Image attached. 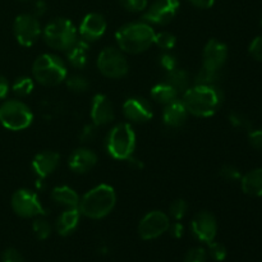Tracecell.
Instances as JSON below:
<instances>
[{
	"mask_svg": "<svg viewBox=\"0 0 262 262\" xmlns=\"http://www.w3.org/2000/svg\"><path fill=\"white\" fill-rule=\"evenodd\" d=\"M33 122V114L30 107L18 100H9L0 106V123L7 129L22 130Z\"/></svg>",
	"mask_w": 262,
	"mask_h": 262,
	"instance_id": "7",
	"label": "cell"
},
{
	"mask_svg": "<svg viewBox=\"0 0 262 262\" xmlns=\"http://www.w3.org/2000/svg\"><path fill=\"white\" fill-rule=\"evenodd\" d=\"M136 148V133L128 123L115 125L106 138V150L117 160H128Z\"/></svg>",
	"mask_w": 262,
	"mask_h": 262,
	"instance_id": "5",
	"label": "cell"
},
{
	"mask_svg": "<svg viewBox=\"0 0 262 262\" xmlns=\"http://www.w3.org/2000/svg\"><path fill=\"white\" fill-rule=\"evenodd\" d=\"M229 122L234 128L243 130H252V122L246 114L239 112H232L229 114Z\"/></svg>",
	"mask_w": 262,
	"mask_h": 262,
	"instance_id": "31",
	"label": "cell"
},
{
	"mask_svg": "<svg viewBox=\"0 0 262 262\" xmlns=\"http://www.w3.org/2000/svg\"><path fill=\"white\" fill-rule=\"evenodd\" d=\"M22 2H25V0H22Z\"/></svg>",
	"mask_w": 262,
	"mask_h": 262,
	"instance_id": "48",
	"label": "cell"
},
{
	"mask_svg": "<svg viewBox=\"0 0 262 262\" xmlns=\"http://www.w3.org/2000/svg\"><path fill=\"white\" fill-rule=\"evenodd\" d=\"M123 113L130 122L145 123L152 118V107L145 99L130 97L123 104Z\"/></svg>",
	"mask_w": 262,
	"mask_h": 262,
	"instance_id": "15",
	"label": "cell"
},
{
	"mask_svg": "<svg viewBox=\"0 0 262 262\" xmlns=\"http://www.w3.org/2000/svg\"><path fill=\"white\" fill-rule=\"evenodd\" d=\"M181 3L179 0H155L143 14V20L152 25H168L178 13Z\"/></svg>",
	"mask_w": 262,
	"mask_h": 262,
	"instance_id": "10",
	"label": "cell"
},
{
	"mask_svg": "<svg viewBox=\"0 0 262 262\" xmlns=\"http://www.w3.org/2000/svg\"><path fill=\"white\" fill-rule=\"evenodd\" d=\"M12 207L22 217L45 216L46 210L37 194L28 189H18L12 197Z\"/></svg>",
	"mask_w": 262,
	"mask_h": 262,
	"instance_id": "9",
	"label": "cell"
},
{
	"mask_svg": "<svg viewBox=\"0 0 262 262\" xmlns=\"http://www.w3.org/2000/svg\"><path fill=\"white\" fill-rule=\"evenodd\" d=\"M9 91V83L3 76H0V99H4Z\"/></svg>",
	"mask_w": 262,
	"mask_h": 262,
	"instance_id": "46",
	"label": "cell"
},
{
	"mask_svg": "<svg viewBox=\"0 0 262 262\" xmlns=\"http://www.w3.org/2000/svg\"><path fill=\"white\" fill-rule=\"evenodd\" d=\"M33 89H35V83L30 77H20L13 84V91L18 96H28L33 91Z\"/></svg>",
	"mask_w": 262,
	"mask_h": 262,
	"instance_id": "30",
	"label": "cell"
},
{
	"mask_svg": "<svg viewBox=\"0 0 262 262\" xmlns=\"http://www.w3.org/2000/svg\"><path fill=\"white\" fill-rule=\"evenodd\" d=\"M170 220L166 214L161 211H151L141 219L138 224V234L142 239L151 241L168 232Z\"/></svg>",
	"mask_w": 262,
	"mask_h": 262,
	"instance_id": "12",
	"label": "cell"
},
{
	"mask_svg": "<svg viewBox=\"0 0 262 262\" xmlns=\"http://www.w3.org/2000/svg\"><path fill=\"white\" fill-rule=\"evenodd\" d=\"M51 199L56 202V204L66 206L68 209L71 207H78L79 205V197L77 192L73 188L68 186H59L51 191Z\"/></svg>",
	"mask_w": 262,
	"mask_h": 262,
	"instance_id": "24",
	"label": "cell"
},
{
	"mask_svg": "<svg viewBox=\"0 0 262 262\" xmlns=\"http://www.w3.org/2000/svg\"><path fill=\"white\" fill-rule=\"evenodd\" d=\"M66 82L67 86L69 87V90L73 92H77V94L87 91L90 87L89 79L84 76H81V74H73V76L66 78Z\"/></svg>",
	"mask_w": 262,
	"mask_h": 262,
	"instance_id": "28",
	"label": "cell"
},
{
	"mask_svg": "<svg viewBox=\"0 0 262 262\" xmlns=\"http://www.w3.org/2000/svg\"><path fill=\"white\" fill-rule=\"evenodd\" d=\"M154 43H156L159 48L164 49V50H170V49H173L176 46L177 38L170 32H159L155 33Z\"/></svg>",
	"mask_w": 262,
	"mask_h": 262,
	"instance_id": "32",
	"label": "cell"
},
{
	"mask_svg": "<svg viewBox=\"0 0 262 262\" xmlns=\"http://www.w3.org/2000/svg\"><path fill=\"white\" fill-rule=\"evenodd\" d=\"M241 187L246 194L262 197V168L253 169L241 178Z\"/></svg>",
	"mask_w": 262,
	"mask_h": 262,
	"instance_id": "22",
	"label": "cell"
},
{
	"mask_svg": "<svg viewBox=\"0 0 262 262\" xmlns=\"http://www.w3.org/2000/svg\"><path fill=\"white\" fill-rule=\"evenodd\" d=\"M192 5L197 8H201V9H209L214 5L215 0H188Z\"/></svg>",
	"mask_w": 262,
	"mask_h": 262,
	"instance_id": "44",
	"label": "cell"
},
{
	"mask_svg": "<svg viewBox=\"0 0 262 262\" xmlns=\"http://www.w3.org/2000/svg\"><path fill=\"white\" fill-rule=\"evenodd\" d=\"M248 51L253 59L262 61V36H257L256 38H253L252 42L250 43Z\"/></svg>",
	"mask_w": 262,
	"mask_h": 262,
	"instance_id": "38",
	"label": "cell"
},
{
	"mask_svg": "<svg viewBox=\"0 0 262 262\" xmlns=\"http://www.w3.org/2000/svg\"><path fill=\"white\" fill-rule=\"evenodd\" d=\"M219 174L223 179H225L228 182H237L241 181V178H242V174H241L239 169L235 168L234 165H230V164L223 165Z\"/></svg>",
	"mask_w": 262,
	"mask_h": 262,
	"instance_id": "35",
	"label": "cell"
},
{
	"mask_svg": "<svg viewBox=\"0 0 262 262\" xmlns=\"http://www.w3.org/2000/svg\"><path fill=\"white\" fill-rule=\"evenodd\" d=\"M2 262H25L22 255L14 248H8L3 252Z\"/></svg>",
	"mask_w": 262,
	"mask_h": 262,
	"instance_id": "40",
	"label": "cell"
},
{
	"mask_svg": "<svg viewBox=\"0 0 262 262\" xmlns=\"http://www.w3.org/2000/svg\"><path fill=\"white\" fill-rule=\"evenodd\" d=\"M32 74L36 81L42 86H58L66 81L67 66L54 54H42L36 58L32 67Z\"/></svg>",
	"mask_w": 262,
	"mask_h": 262,
	"instance_id": "4",
	"label": "cell"
},
{
	"mask_svg": "<svg viewBox=\"0 0 262 262\" xmlns=\"http://www.w3.org/2000/svg\"><path fill=\"white\" fill-rule=\"evenodd\" d=\"M43 40L54 50L67 51L77 41V28L66 18H55L43 28Z\"/></svg>",
	"mask_w": 262,
	"mask_h": 262,
	"instance_id": "6",
	"label": "cell"
},
{
	"mask_svg": "<svg viewBox=\"0 0 262 262\" xmlns=\"http://www.w3.org/2000/svg\"><path fill=\"white\" fill-rule=\"evenodd\" d=\"M220 79V71H215V69L206 68L202 66L201 71L196 76L194 83L196 84H204V86H215Z\"/></svg>",
	"mask_w": 262,
	"mask_h": 262,
	"instance_id": "27",
	"label": "cell"
},
{
	"mask_svg": "<svg viewBox=\"0 0 262 262\" xmlns=\"http://www.w3.org/2000/svg\"><path fill=\"white\" fill-rule=\"evenodd\" d=\"M46 4L43 0H38V2L35 3V7H33V13H35V17H41L46 13Z\"/></svg>",
	"mask_w": 262,
	"mask_h": 262,
	"instance_id": "45",
	"label": "cell"
},
{
	"mask_svg": "<svg viewBox=\"0 0 262 262\" xmlns=\"http://www.w3.org/2000/svg\"><path fill=\"white\" fill-rule=\"evenodd\" d=\"M95 136H96V125H86V127L82 129L81 135H79V137H81L82 142H90V141H92L95 138Z\"/></svg>",
	"mask_w": 262,
	"mask_h": 262,
	"instance_id": "42",
	"label": "cell"
},
{
	"mask_svg": "<svg viewBox=\"0 0 262 262\" xmlns=\"http://www.w3.org/2000/svg\"><path fill=\"white\" fill-rule=\"evenodd\" d=\"M178 91L169 83H166L165 81L155 84L151 89V97L161 105H168L170 102L176 101L178 99Z\"/></svg>",
	"mask_w": 262,
	"mask_h": 262,
	"instance_id": "25",
	"label": "cell"
},
{
	"mask_svg": "<svg viewBox=\"0 0 262 262\" xmlns=\"http://www.w3.org/2000/svg\"><path fill=\"white\" fill-rule=\"evenodd\" d=\"M33 233H35L36 238L40 241H45L50 237L51 234V225L48 220H45L43 217L38 216L37 219H35L32 224Z\"/></svg>",
	"mask_w": 262,
	"mask_h": 262,
	"instance_id": "29",
	"label": "cell"
},
{
	"mask_svg": "<svg viewBox=\"0 0 262 262\" xmlns=\"http://www.w3.org/2000/svg\"><path fill=\"white\" fill-rule=\"evenodd\" d=\"M228 59V48L222 41L211 38L204 49V67L220 71Z\"/></svg>",
	"mask_w": 262,
	"mask_h": 262,
	"instance_id": "16",
	"label": "cell"
},
{
	"mask_svg": "<svg viewBox=\"0 0 262 262\" xmlns=\"http://www.w3.org/2000/svg\"><path fill=\"white\" fill-rule=\"evenodd\" d=\"M189 73L184 69L176 68L173 71L168 72L165 76V82L170 84L171 87L178 91V94L181 92H184L186 90L189 89Z\"/></svg>",
	"mask_w": 262,
	"mask_h": 262,
	"instance_id": "26",
	"label": "cell"
},
{
	"mask_svg": "<svg viewBox=\"0 0 262 262\" xmlns=\"http://www.w3.org/2000/svg\"><path fill=\"white\" fill-rule=\"evenodd\" d=\"M207 255H209L211 258H214L215 261H224L225 258H227L228 251L224 245L212 241V242L209 243V251H207Z\"/></svg>",
	"mask_w": 262,
	"mask_h": 262,
	"instance_id": "33",
	"label": "cell"
},
{
	"mask_svg": "<svg viewBox=\"0 0 262 262\" xmlns=\"http://www.w3.org/2000/svg\"><path fill=\"white\" fill-rule=\"evenodd\" d=\"M248 141H250L251 146L253 148L262 151V129L250 130V133H248Z\"/></svg>",
	"mask_w": 262,
	"mask_h": 262,
	"instance_id": "41",
	"label": "cell"
},
{
	"mask_svg": "<svg viewBox=\"0 0 262 262\" xmlns=\"http://www.w3.org/2000/svg\"><path fill=\"white\" fill-rule=\"evenodd\" d=\"M115 38L122 51L140 54L152 45L155 31L146 22L127 23L117 31Z\"/></svg>",
	"mask_w": 262,
	"mask_h": 262,
	"instance_id": "2",
	"label": "cell"
},
{
	"mask_svg": "<svg viewBox=\"0 0 262 262\" xmlns=\"http://www.w3.org/2000/svg\"><path fill=\"white\" fill-rule=\"evenodd\" d=\"M96 163L97 155L90 148H77L68 159L69 168L77 174L87 173L96 165Z\"/></svg>",
	"mask_w": 262,
	"mask_h": 262,
	"instance_id": "19",
	"label": "cell"
},
{
	"mask_svg": "<svg viewBox=\"0 0 262 262\" xmlns=\"http://www.w3.org/2000/svg\"><path fill=\"white\" fill-rule=\"evenodd\" d=\"M117 202L114 188L109 184H100L90 189L81 200L78 209L90 219H102L113 211Z\"/></svg>",
	"mask_w": 262,
	"mask_h": 262,
	"instance_id": "3",
	"label": "cell"
},
{
	"mask_svg": "<svg viewBox=\"0 0 262 262\" xmlns=\"http://www.w3.org/2000/svg\"><path fill=\"white\" fill-rule=\"evenodd\" d=\"M207 251L202 247L191 248L184 256L183 262H206Z\"/></svg>",
	"mask_w": 262,
	"mask_h": 262,
	"instance_id": "36",
	"label": "cell"
},
{
	"mask_svg": "<svg viewBox=\"0 0 262 262\" xmlns=\"http://www.w3.org/2000/svg\"><path fill=\"white\" fill-rule=\"evenodd\" d=\"M188 114L189 113L187 112L182 100H176V101L165 105V109L163 112L164 124L168 125L169 128L182 127L187 122Z\"/></svg>",
	"mask_w": 262,
	"mask_h": 262,
	"instance_id": "20",
	"label": "cell"
},
{
	"mask_svg": "<svg viewBox=\"0 0 262 262\" xmlns=\"http://www.w3.org/2000/svg\"><path fill=\"white\" fill-rule=\"evenodd\" d=\"M119 3L124 9L132 13L143 12L148 5V0H119Z\"/></svg>",
	"mask_w": 262,
	"mask_h": 262,
	"instance_id": "37",
	"label": "cell"
},
{
	"mask_svg": "<svg viewBox=\"0 0 262 262\" xmlns=\"http://www.w3.org/2000/svg\"><path fill=\"white\" fill-rule=\"evenodd\" d=\"M169 233L173 238L176 239H179V238L183 237V233H184V227L181 224V223H173V224L169 225Z\"/></svg>",
	"mask_w": 262,
	"mask_h": 262,
	"instance_id": "43",
	"label": "cell"
},
{
	"mask_svg": "<svg viewBox=\"0 0 262 262\" xmlns=\"http://www.w3.org/2000/svg\"><path fill=\"white\" fill-rule=\"evenodd\" d=\"M87 55H89V42L84 40H77L67 50V59L74 68H83L87 64Z\"/></svg>",
	"mask_w": 262,
	"mask_h": 262,
	"instance_id": "23",
	"label": "cell"
},
{
	"mask_svg": "<svg viewBox=\"0 0 262 262\" xmlns=\"http://www.w3.org/2000/svg\"><path fill=\"white\" fill-rule=\"evenodd\" d=\"M60 163V155L54 151H43L33 158L31 166L38 178H46L56 170Z\"/></svg>",
	"mask_w": 262,
	"mask_h": 262,
	"instance_id": "18",
	"label": "cell"
},
{
	"mask_svg": "<svg viewBox=\"0 0 262 262\" xmlns=\"http://www.w3.org/2000/svg\"><path fill=\"white\" fill-rule=\"evenodd\" d=\"M114 109L105 95H95L91 105V119L96 127L106 125L114 120Z\"/></svg>",
	"mask_w": 262,
	"mask_h": 262,
	"instance_id": "17",
	"label": "cell"
},
{
	"mask_svg": "<svg viewBox=\"0 0 262 262\" xmlns=\"http://www.w3.org/2000/svg\"><path fill=\"white\" fill-rule=\"evenodd\" d=\"M191 230L194 237L200 241L209 245L210 242L215 241L217 233V223L214 215L209 211H201L196 214L192 219Z\"/></svg>",
	"mask_w": 262,
	"mask_h": 262,
	"instance_id": "13",
	"label": "cell"
},
{
	"mask_svg": "<svg viewBox=\"0 0 262 262\" xmlns=\"http://www.w3.org/2000/svg\"><path fill=\"white\" fill-rule=\"evenodd\" d=\"M97 68L107 78H122L128 73V61L122 50L117 48H105L97 58Z\"/></svg>",
	"mask_w": 262,
	"mask_h": 262,
	"instance_id": "8",
	"label": "cell"
},
{
	"mask_svg": "<svg viewBox=\"0 0 262 262\" xmlns=\"http://www.w3.org/2000/svg\"><path fill=\"white\" fill-rule=\"evenodd\" d=\"M106 31V20L99 13H90L82 19L79 25V35L82 40L94 42L102 37Z\"/></svg>",
	"mask_w": 262,
	"mask_h": 262,
	"instance_id": "14",
	"label": "cell"
},
{
	"mask_svg": "<svg viewBox=\"0 0 262 262\" xmlns=\"http://www.w3.org/2000/svg\"><path fill=\"white\" fill-rule=\"evenodd\" d=\"M160 64L164 69H166V72H170L177 68V66H178V60H177V58L173 55V54L165 53L160 56Z\"/></svg>",
	"mask_w": 262,
	"mask_h": 262,
	"instance_id": "39",
	"label": "cell"
},
{
	"mask_svg": "<svg viewBox=\"0 0 262 262\" xmlns=\"http://www.w3.org/2000/svg\"><path fill=\"white\" fill-rule=\"evenodd\" d=\"M261 26H262V19H261Z\"/></svg>",
	"mask_w": 262,
	"mask_h": 262,
	"instance_id": "47",
	"label": "cell"
},
{
	"mask_svg": "<svg viewBox=\"0 0 262 262\" xmlns=\"http://www.w3.org/2000/svg\"><path fill=\"white\" fill-rule=\"evenodd\" d=\"M223 100L224 95L216 84L215 86L196 84L183 92L182 102L189 114L207 118L214 115L220 109Z\"/></svg>",
	"mask_w": 262,
	"mask_h": 262,
	"instance_id": "1",
	"label": "cell"
},
{
	"mask_svg": "<svg viewBox=\"0 0 262 262\" xmlns=\"http://www.w3.org/2000/svg\"><path fill=\"white\" fill-rule=\"evenodd\" d=\"M15 38L22 46L30 48L37 41L41 33V26L37 17L32 14H20L15 18L14 26Z\"/></svg>",
	"mask_w": 262,
	"mask_h": 262,
	"instance_id": "11",
	"label": "cell"
},
{
	"mask_svg": "<svg viewBox=\"0 0 262 262\" xmlns=\"http://www.w3.org/2000/svg\"><path fill=\"white\" fill-rule=\"evenodd\" d=\"M81 215L82 214L78 207L67 209L66 211L61 212L60 216L56 220V232L61 237H67V235L72 234L77 229V227H78Z\"/></svg>",
	"mask_w": 262,
	"mask_h": 262,
	"instance_id": "21",
	"label": "cell"
},
{
	"mask_svg": "<svg viewBox=\"0 0 262 262\" xmlns=\"http://www.w3.org/2000/svg\"><path fill=\"white\" fill-rule=\"evenodd\" d=\"M169 212H170V215L176 220L183 219L187 215V212H188V204H187V201H184V200L182 199L176 200V201L170 205Z\"/></svg>",
	"mask_w": 262,
	"mask_h": 262,
	"instance_id": "34",
	"label": "cell"
}]
</instances>
